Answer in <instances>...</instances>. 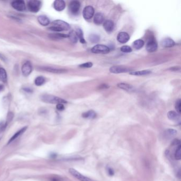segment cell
Returning <instances> with one entry per match:
<instances>
[{"instance_id": "8fae6325", "label": "cell", "mask_w": 181, "mask_h": 181, "mask_svg": "<svg viewBox=\"0 0 181 181\" xmlns=\"http://www.w3.org/2000/svg\"><path fill=\"white\" fill-rule=\"evenodd\" d=\"M21 70L24 76L25 77L29 76L30 74H31L32 71V65L31 63L30 62L28 61L24 64L21 68Z\"/></svg>"}, {"instance_id": "d6986e66", "label": "cell", "mask_w": 181, "mask_h": 181, "mask_svg": "<svg viewBox=\"0 0 181 181\" xmlns=\"http://www.w3.org/2000/svg\"><path fill=\"white\" fill-rule=\"evenodd\" d=\"M38 21L39 24L43 26H48L50 23L49 19L47 17L44 15H39V17H38Z\"/></svg>"}, {"instance_id": "30bf717a", "label": "cell", "mask_w": 181, "mask_h": 181, "mask_svg": "<svg viewBox=\"0 0 181 181\" xmlns=\"http://www.w3.org/2000/svg\"><path fill=\"white\" fill-rule=\"evenodd\" d=\"M53 26H57L63 30H68L70 29V26L65 21L61 20H56L52 22Z\"/></svg>"}, {"instance_id": "7402d4cb", "label": "cell", "mask_w": 181, "mask_h": 181, "mask_svg": "<svg viewBox=\"0 0 181 181\" xmlns=\"http://www.w3.org/2000/svg\"><path fill=\"white\" fill-rule=\"evenodd\" d=\"M82 116L84 118L93 119V118H95L96 117L97 114H96V113L95 111L93 110H90L86 112L83 113Z\"/></svg>"}, {"instance_id": "484cf974", "label": "cell", "mask_w": 181, "mask_h": 181, "mask_svg": "<svg viewBox=\"0 0 181 181\" xmlns=\"http://www.w3.org/2000/svg\"><path fill=\"white\" fill-rule=\"evenodd\" d=\"M76 33L78 37V38H79L80 43L82 44H85L86 40H85V39H84V37H83V33L82 30L80 28H78L76 30Z\"/></svg>"}, {"instance_id": "8992f818", "label": "cell", "mask_w": 181, "mask_h": 181, "mask_svg": "<svg viewBox=\"0 0 181 181\" xmlns=\"http://www.w3.org/2000/svg\"><path fill=\"white\" fill-rule=\"evenodd\" d=\"M69 172L70 173L73 175L74 177L81 181H94L91 179L88 178L86 176H84L80 173L79 171H77L76 169L74 168L69 169Z\"/></svg>"}, {"instance_id": "4fadbf2b", "label": "cell", "mask_w": 181, "mask_h": 181, "mask_svg": "<svg viewBox=\"0 0 181 181\" xmlns=\"http://www.w3.org/2000/svg\"><path fill=\"white\" fill-rule=\"evenodd\" d=\"M103 27L104 29L105 30L106 32L110 33L111 32H112L114 29V24L112 20H107L104 22Z\"/></svg>"}, {"instance_id": "4dcf8cb0", "label": "cell", "mask_w": 181, "mask_h": 181, "mask_svg": "<svg viewBox=\"0 0 181 181\" xmlns=\"http://www.w3.org/2000/svg\"><path fill=\"white\" fill-rule=\"evenodd\" d=\"M45 82V79L42 76L38 77L35 80V83L37 86H42L44 84Z\"/></svg>"}, {"instance_id": "d590c367", "label": "cell", "mask_w": 181, "mask_h": 181, "mask_svg": "<svg viewBox=\"0 0 181 181\" xmlns=\"http://www.w3.org/2000/svg\"><path fill=\"white\" fill-rule=\"evenodd\" d=\"M49 29L50 30H52V31H53V32H60L63 31V30L61 29V28H60L59 27H57V26H55L49 27Z\"/></svg>"}, {"instance_id": "cb8c5ba5", "label": "cell", "mask_w": 181, "mask_h": 181, "mask_svg": "<svg viewBox=\"0 0 181 181\" xmlns=\"http://www.w3.org/2000/svg\"><path fill=\"white\" fill-rule=\"evenodd\" d=\"M152 73V71L150 70H142V71H135L130 72V74L133 76H142L148 75Z\"/></svg>"}, {"instance_id": "74e56055", "label": "cell", "mask_w": 181, "mask_h": 181, "mask_svg": "<svg viewBox=\"0 0 181 181\" xmlns=\"http://www.w3.org/2000/svg\"><path fill=\"white\" fill-rule=\"evenodd\" d=\"M172 144L173 145H178L180 146V141L178 139H175L172 142Z\"/></svg>"}, {"instance_id": "44dd1931", "label": "cell", "mask_w": 181, "mask_h": 181, "mask_svg": "<svg viewBox=\"0 0 181 181\" xmlns=\"http://www.w3.org/2000/svg\"><path fill=\"white\" fill-rule=\"evenodd\" d=\"M118 88L123 89L124 90L127 91H131L134 90V87L132 85L127 84V83H118Z\"/></svg>"}, {"instance_id": "f1b7e54d", "label": "cell", "mask_w": 181, "mask_h": 181, "mask_svg": "<svg viewBox=\"0 0 181 181\" xmlns=\"http://www.w3.org/2000/svg\"><path fill=\"white\" fill-rule=\"evenodd\" d=\"M49 37L52 39H61L68 37V35L63 34H51L49 35Z\"/></svg>"}, {"instance_id": "ba28073f", "label": "cell", "mask_w": 181, "mask_h": 181, "mask_svg": "<svg viewBox=\"0 0 181 181\" xmlns=\"http://www.w3.org/2000/svg\"><path fill=\"white\" fill-rule=\"evenodd\" d=\"M95 10L93 7L87 6L83 11V17L86 20H90L93 17Z\"/></svg>"}, {"instance_id": "ab89813d", "label": "cell", "mask_w": 181, "mask_h": 181, "mask_svg": "<svg viewBox=\"0 0 181 181\" xmlns=\"http://www.w3.org/2000/svg\"><path fill=\"white\" fill-rule=\"evenodd\" d=\"M24 90L26 91V92H28V93H32V89H29V88H25Z\"/></svg>"}, {"instance_id": "d4e9b609", "label": "cell", "mask_w": 181, "mask_h": 181, "mask_svg": "<svg viewBox=\"0 0 181 181\" xmlns=\"http://www.w3.org/2000/svg\"><path fill=\"white\" fill-rule=\"evenodd\" d=\"M144 42L142 39H138L133 42V46L135 49H140L144 46Z\"/></svg>"}, {"instance_id": "f35d334b", "label": "cell", "mask_w": 181, "mask_h": 181, "mask_svg": "<svg viewBox=\"0 0 181 181\" xmlns=\"http://www.w3.org/2000/svg\"><path fill=\"white\" fill-rule=\"evenodd\" d=\"M107 170L108 174H109L110 175V176H112V175H113L114 174V171H113L111 168H108Z\"/></svg>"}, {"instance_id": "3957f363", "label": "cell", "mask_w": 181, "mask_h": 181, "mask_svg": "<svg viewBox=\"0 0 181 181\" xmlns=\"http://www.w3.org/2000/svg\"><path fill=\"white\" fill-rule=\"evenodd\" d=\"M91 51L95 54H107L110 52V49L106 45H96L91 49Z\"/></svg>"}, {"instance_id": "7a4b0ae2", "label": "cell", "mask_w": 181, "mask_h": 181, "mask_svg": "<svg viewBox=\"0 0 181 181\" xmlns=\"http://www.w3.org/2000/svg\"><path fill=\"white\" fill-rule=\"evenodd\" d=\"M27 6L30 11L32 13H37L42 7V2L37 0H32L28 2Z\"/></svg>"}, {"instance_id": "ac0fdd59", "label": "cell", "mask_w": 181, "mask_h": 181, "mask_svg": "<svg viewBox=\"0 0 181 181\" xmlns=\"http://www.w3.org/2000/svg\"><path fill=\"white\" fill-rule=\"evenodd\" d=\"M44 71H48L54 74H62L66 72V70L64 69H59L54 68H51V67H43L42 68Z\"/></svg>"}, {"instance_id": "2e32d148", "label": "cell", "mask_w": 181, "mask_h": 181, "mask_svg": "<svg viewBox=\"0 0 181 181\" xmlns=\"http://www.w3.org/2000/svg\"><path fill=\"white\" fill-rule=\"evenodd\" d=\"M175 45V43L173 39L167 38L164 39L161 42V45L164 47H171Z\"/></svg>"}, {"instance_id": "52a82bcc", "label": "cell", "mask_w": 181, "mask_h": 181, "mask_svg": "<svg viewBox=\"0 0 181 181\" xmlns=\"http://www.w3.org/2000/svg\"><path fill=\"white\" fill-rule=\"evenodd\" d=\"M131 70L128 68H126L123 66H120V65L112 66L110 69V71L111 73L115 74L125 73L131 71Z\"/></svg>"}, {"instance_id": "5b68a950", "label": "cell", "mask_w": 181, "mask_h": 181, "mask_svg": "<svg viewBox=\"0 0 181 181\" xmlns=\"http://www.w3.org/2000/svg\"><path fill=\"white\" fill-rule=\"evenodd\" d=\"M158 48V44L154 37L150 38L147 42L146 49L148 52L152 53L156 51Z\"/></svg>"}, {"instance_id": "e0dca14e", "label": "cell", "mask_w": 181, "mask_h": 181, "mask_svg": "<svg viewBox=\"0 0 181 181\" xmlns=\"http://www.w3.org/2000/svg\"><path fill=\"white\" fill-rule=\"evenodd\" d=\"M167 117L169 119L173 121H177L180 120V116L178 113L175 111H169L167 113Z\"/></svg>"}, {"instance_id": "7c38bea8", "label": "cell", "mask_w": 181, "mask_h": 181, "mask_svg": "<svg viewBox=\"0 0 181 181\" xmlns=\"http://www.w3.org/2000/svg\"><path fill=\"white\" fill-rule=\"evenodd\" d=\"M130 39V36L125 32H120L118 35L117 40L118 42L122 44H124L129 41Z\"/></svg>"}, {"instance_id": "603a6c76", "label": "cell", "mask_w": 181, "mask_h": 181, "mask_svg": "<svg viewBox=\"0 0 181 181\" xmlns=\"http://www.w3.org/2000/svg\"><path fill=\"white\" fill-rule=\"evenodd\" d=\"M176 133L177 131L175 129H168L165 131L164 135L167 138H170L174 137L175 135H176Z\"/></svg>"}, {"instance_id": "60d3db41", "label": "cell", "mask_w": 181, "mask_h": 181, "mask_svg": "<svg viewBox=\"0 0 181 181\" xmlns=\"http://www.w3.org/2000/svg\"><path fill=\"white\" fill-rule=\"evenodd\" d=\"M3 86H2V85H0V91L1 90H2L3 89Z\"/></svg>"}, {"instance_id": "4316f807", "label": "cell", "mask_w": 181, "mask_h": 181, "mask_svg": "<svg viewBox=\"0 0 181 181\" xmlns=\"http://www.w3.org/2000/svg\"><path fill=\"white\" fill-rule=\"evenodd\" d=\"M7 80V74L5 69L0 67V80L5 82Z\"/></svg>"}, {"instance_id": "d6a6232c", "label": "cell", "mask_w": 181, "mask_h": 181, "mask_svg": "<svg viewBox=\"0 0 181 181\" xmlns=\"http://www.w3.org/2000/svg\"><path fill=\"white\" fill-rule=\"evenodd\" d=\"M121 51L123 53H131L132 51V48L129 46L125 45V46H123L121 48Z\"/></svg>"}, {"instance_id": "1f68e13d", "label": "cell", "mask_w": 181, "mask_h": 181, "mask_svg": "<svg viewBox=\"0 0 181 181\" xmlns=\"http://www.w3.org/2000/svg\"><path fill=\"white\" fill-rule=\"evenodd\" d=\"M175 158L176 160H180L181 158V146L180 145L178 146V147L177 148V149H176L175 152Z\"/></svg>"}, {"instance_id": "6da1fadb", "label": "cell", "mask_w": 181, "mask_h": 181, "mask_svg": "<svg viewBox=\"0 0 181 181\" xmlns=\"http://www.w3.org/2000/svg\"><path fill=\"white\" fill-rule=\"evenodd\" d=\"M41 99L43 102L45 103H49V104H64L66 103L67 102L63 99L59 98L58 97H56L55 96L51 95H44L41 97Z\"/></svg>"}, {"instance_id": "8d00e7d4", "label": "cell", "mask_w": 181, "mask_h": 181, "mask_svg": "<svg viewBox=\"0 0 181 181\" xmlns=\"http://www.w3.org/2000/svg\"><path fill=\"white\" fill-rule=\"evenodd\" d=\"M64 106L63 105V104L61 103H60V104H57V105H56V109L57 110H60V111H62L64 110Z\"/></svg>"}, {"instance_id": "9c48e42d", "label": "cell", "mask_w": 181, "mask_h": 181, "mask_svg": "<svg viewBox=\"0 0 181 181\" xmlns=\"http://www.w3.org/2000/svg\"><path fill=\"white\" fill-rule=\"evenodd\" d=\"M11 5L15 10H17L19 11H25L26 9L25 2L24 1H22V0L15 1L13 2Z\"/></svg>"}, {"instance_id": "ffe728a7", "label": "cell", "mask_w": 181, "mask_h": 181, "mask_svg": "<svg viewBox=\"0 0 181 181\" xmlns=\"http://www.w3.org/2000/svg\"><path fill=\"white\" fill-rule=\"evenodd\" d=\"M27 127H23L21 129H20L19 131H18V132H16L15 133V135H13L12 137L11 138V139H10V140L9 141V142H8V144H9L10 143H11V142L13 141L14 140L16 139L17 138L19 137L20 135H22L24 132L26 131L27 130Z\"/></svg>"}, {"instance_id": "5bb4252c", "label": "cell", "mask_w": 181, "mask_h": 181, "mask_svg": "<svg viewBox=\"0 0 181 181\" xmlns=\"http://www.w3.org/2000/svg\"><path fill=\"white\" fill-rule=\"evenodd\" d=\"M54 9L57 11H62L65 7V3L63 0H56L53 4Z\"/></svg>"}, {"instance_id": "277c9868", "label": "cell", "mask_w": 181, "mask_h": 181, "mask_svg": "<svg viewBox=\"0 0 181 181\" xmlns=\"http://www.w3.org/2000/svg\"><path fill=\"white\" fill-rule=\"evenodd\" d=\"M81 4L78 1H72L70 3L69 5V10L72 15H77L78 14L80 9Z\"/></svg>"}, {"instance_id": "f546056e", "label": "cell", "mask_w": 181, "mask_h": 181, "mask_svg": "<svg viewBox=\"0 0 181 181\" xmlns=\"http://www.w3.org/2000/svg\"><path fill=\"white\" fill-rule=\"evenodd\" d=\"M89 40L91 43H98L100 40V37L98 36V35L91 34L89 37Z\"/></svg>"}, {"instance_id": "836d02e7", "label": "cell", "mask_w": 181, "mask_h": 181, "mask_svg": "<svg viewBox=\"0 0 181 181\" xmlns=\"http://www.w3.org/2000/svg\"><path fill=\"white\" fill-rule=\"evenodd\" d=\"M181 99H179L176 101L175 105V107L177 111V113H178L179 114L181 113Z\"/></svg>"}, {"instance_id": "9a60e30c", "label": "cell", "mask_w": 181, "mask_h": 181, "mask_svg": "<svg viewBox=\"0 0 181 181\" xmlns=\"http://www.w3.org/2000/svg\"><path fill=\"white\" fill-rule=\"evenodd\" d=\"M105 17L104 15L102 13H98L96 14L94 18H93V22L96 25H101L104 21Z\"/></svg>"}, {"instance_id": "e575fe53", "label": "cell", "mask_w": 181, "mask_h": 181, "mask_svg": "<svg viewBox=\"0 0 181 181\" xmlns=\"http://www.w3.org/2000/svg\"><path fill=\"white\" fill-rule=\"evenodd\" d=\"M93 65V64L91 62H87L85 63L81 64V65H80L79 66L82 68H89L92 67Z\"/></svg>"}, {"instance_id": "83f0119b", "label": "cell", "mask_w": 181, "mask_h": 181, "mask_svg": "<svg viewBox=\"0 0 181 181\" xmlns=\"http://www.w3.org/2000/svg\"><path fill=\"white\" fill-rule=\"evenodd\" d=\"M68 37H69L70 39V40L73 43H77V42H78V37L77 36L76 32L74 31V30L71 31L69 33V34L68 35Z\"/></svg>"}]
</instances>
